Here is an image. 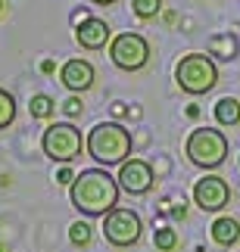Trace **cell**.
<instances>
[{
	"label": "cell",
	"mask_w": 240,
	"mask_h": 252,
	"mask_svg": "<svg viewBox=\"0 0 240 252\" xmlns=\"http://www.w3.org/2000/svg\"><path fill=\"white\" fill-rule=\"evenodd\" d=\"M194 202L203 212H222L228 202H231V187H228L225 178L218 174H203L194 184Z\"/></svg>",
	"instance_id": "8"
},
{
	"label": "cell",
	"mask_w": 240,
	"mask_h": 252,
	"mask_svg": "<svg viewBox=\"0 0 240 252\" xmlns=\"http://www.w3.org/2000/svg\"><path fill=\"white\" fill-rule=\"evenodd\" d=\"M28 112H32V119H50L56 112V103L47 94H34L32 103H28Z\"/></svg>",
	"instance_id": "15"
},
{
	"label": "cell",
	"mask_w": 240,
	"mask_h": 252,
	"mask_svg": "<svg viewBox=\"0 0 240 252\" xmlns=\"http://www.w3.org/2000/svg\"><path fill=\"white\" fill-rule=\"evenodd\" d=\"M212 240H215L218 246H234L237 240H240V221L231 218V215L215 218V224H212Z\"/></svg>",
	"instance_id": "12"
},
{
	"label": "cell",
	"mask_w": 240,
	"mask_h": 252,
	"mask_svg": "<svg viewBox=\"0 0 240 252\" xmlns=\"http://www.w3.org/2000/svg\"><path fill=\"white\" fill-rule=\"evenodd\" d=\"M184 153L197 168L212 171L218 165H225V159H228V137L218 128H197V131H190Z\"/></svg>",
	"instance_id": "4"
},
{
	"label": "cell",
	"mask_w": 240,
	"mask_h": 252,
	"mask_svg": "<svg viewBox=\"0 0 240 252\" xmlns=\"http://www.w3.org/2000/svg\"><path fill=\"white\" fill-rule=\"evenodd\" d=\"M0 252H6V246H3V243H0Z\"/></svg>",
	"instance_id": "25"
},
{
	"label": "cell",
	"mask_w": 240,
	"mask_h": 252,
	"mask_svg": "<svg viewBox=\"0 0 240 252\" xmlns=\"http://www.w3.org/2000/svg\"><path fill=\"white\" fill-rule=\"evenodd\" d=\"M131 9L137 19H156L162 13V0H131Z\"/></svg>",
	"instance_id": "18"
},
{
	"label": "cell",
	"mask_w": 240,
	"mask_h": 252,
	"mask_svg": "<svg viewBox=\"0 0 240 252\" xmlns=\"http://www.w3.org/2000/svg\"><path fill=\"white\" fill-rule=\"evenodd\" d=\"M63 112L69 115V119H75V115H81V112H84V103H81V96H69V100L63 103Z\"/></svg>",
	"instance_id": "20"
},
{
	"label": "cell",
	"mask_w": 240,
	"mask_h": 252,
	"mask_svg": "<svg viewBox=\"0 0 240 252\" xmlns=\"http://www.w3.org/2000/svg\"><path fill=\"white\" fill-rule=\"evenodd\" d=\"M13 122H16V100L9 91L0 87V131H6Z\"/></svg>",
	"instance_id": "16"
},
{
	"label": "cell",
	"mask_w": 240,
	"mask_h": 252,
	"mask_svg": "<svg viewBox=\"0 0 240 252\" xmlns=\"http://www.w3.org/2000/svg\"><path fill=\"white\" fill-rule=\"evenodd\" d=\"M88 156L103 168H112V165H125L131 156V131L119 122H100L88 131Z\"/></svg>",
	"instance_id": "2"
},
{
	"label": "cell",
	"mask_w": 240,
	"mask_h": 252,
	"mask_svg": "<svg viewBox=\"0 0 240 252\" xmlns=\"http://www.w3.org/2000/svg\"><path fill=\"white\" fill-rule=\"evenodd\" d=\"M119 187L125 193H131V196H143V193H150L153 190V168H150V162H143V159H128L125 165L119 168Z\"/></svg>",
	"instance_id": "9"
},
{
	"label": "cell",
	"mask_w": 240,
	"mask_h": 252,
	"mask_svg": "<svg viewBox=\"0 0 240 252\" xmlns=\"http://www.w3.org/2000/svg\"><path fill=\"white\" fill-rule=\"evenodd\" d=\"M97 6H109V3H116V0H94Z\"/></svg>",
	"instance_id": "23"
},
{
	"label": "cell",
	"mask_w": 240,
	"mask_h": 252,
	"mask_svg": "<svg viewBox=\"0 0 240 252\" xmlns=\"http://www.w3.org/2000/svg\"><path fill=\"white\" fill-rule=\"evenodd\" d=\"M209 56H218V60L231 63L237 56V37L231 32H228V34H215L212 41H209Z\"/></svg>",
	"instance_id": "14"
},
{
	"label": "cell",
	"mask_w": 240,
	"mask_h": 252,
	"mask_svg": "<svg viewBox=\"0 0 240 252\" xmlns=\"http://www.w3.org/2000/svg\"><path fill=\"white\" fill-rule=\"evenodd\" d=\"M81 147H84L81 131L75 128L72 122H53V125H47L44 134H41L44 156L53 159V162H63V165H69V162L78 159L81 156Z\"/></svg>",
	"instance_id": "5"
},
{
	"label": "cell",
	"mask_w": 240,
	"mask_h": 252,
	"mask_svg": "<svg viewBox=\"0 0 240 252\" xmlns=\"http://www.w3.org/2000/svg\"><path fill=\"white\" fill-rule=\"evenodd\" d=\"M103 234L112 246H134L143 234V221L134 209H112L106 218H103Z\"/></svg>",
	"instance_id": "7"
},
{
	"label": "cell",
	"mask_w": 240,
	"mask_h": 252,
	"mask_svg": "<svg viewBox=\"0 0 240 252\" xmlns=\"http://www.w3.org/2000/svg\"><path fill=\"white\" fill-rule=\"evenodd\" d=\"M3 6H6V3H3V0H0V13H3Z\"/></svg>",
	"instance_id": "24"
},
{
	"label": "cell",
	"mask_w": 240,
	"mask_h": 252,
	"mask_svg": "<svg viewBox=\"0 0 240 252\" xmlns=\"http://www.w3.org/2000/svg\"><path fill=\"white\" fill-rule=\"evenodd\" d=\"M94 78H97L94 65H91L88 60H81V56H75V60H66V63H63V69H60V81L69 87L72 94L88 91V87L94 84Z\"/></svg>",
	"instance_id": "10"
},
{
	"label": "cell",
	"mask_w": 240,
	"mask_h": 252,
	"mask_svg": "<svg viewBox=\"0 0 240 252\" xmlns=\"http://www.w3.org/2000/svg\"><path fill=\"white\" fill-rule=\"evenodd\" d=\"M75 41H78L84 50H103L106 44H112V32L109 25L103 22V19H88V22H81L75 28Z\"/></svg>",
	"instance_id": "11"
},
{
	"label": "cell",
	"mask_w": 240,
	"mask_h": 252,
	"mask_svg": "<svg viewBox=\"0 0 240 252\" xmlns=\"http://www.w3.org/2000/svg\"><path fill=\"white\" fill-rule=\"evenodd\" d=\"M153 246H156L159 252H175L178 249V230L156 227V234H153Z\"/></svg>",
	"instance_id": "17"
},
{
	"label": "cell",
	"mask_w": 240,
	"mask_h": 252,
	"mask_svg": "<svg viewBox=\"0 0 240 252\" xmlns=\"http://www.w3.org/2000/svg\"><path fill=\"white\" fill-rule=\"evenodd\" d=\"M215 122L222 125V128H234L240 122V103L234 96H222V100L215 103Z\"/></svg>",
	"instance_id": "13"
},
{
	"label": "cell",
	"mask_w": 240,
	"mask_h": 252,
	"mask_svg": "<svg viewBox=\"0 0 240 252\" xmlns=\"http://www.w3.org/2000/svg\"><path fill=\"white\" fill-rule=\"evenodd\" d=\"M53 69H56V65H53V60H44V63H41V72H44V75H50Z\"/></svg>",
	"instance_id": "22"
},
{
	"label": "cell",
	"mask_w": 240,
	"mask_h": 252,
	"mask_svg": "<svg viewBox=\"0 0 240 252\" xmlns=\"http://www.w3.org/2000/svg\"><path fill=\"white\" fill-rule=\"evenodd\" d=\"M109 60L119 65L122 72H140L150 63V44L147 37L137 32H122L112 37L109 44Z\"/></svg>",
	"instance_id": "6"
},
{
	"label": "cell",
	"mask_w": 240,
	"mask_h": 252,
	"mask_svg": "<svg viewBox=\"0 0 240 252\" xmlns=\"http://www.w3.org/2000/svg\"><path fill=\"white\" fill-rule=\"evenodd\" d=\"M175 81L184 94H194V96L209 94L218 84V65L206 53H187L175 65Z\"/></svg>",
	"instance_id": "3"
},
{
	"label": "cell",
	"mask_w": 240,
	"mask_h": 252,
	"mask_svg": "<svg viewBox=\"0 0 240 252\" xmlns=\"http://www.w3.org/2000/svg\"><path fill=\"white\" fill-rule=\"evenodd\" d=\"M69 240H72V246H88L91 243V224L88 221H75L69 227Z\"/></svg>",
	"instance_id": "19"
},
{
	"label": "cell",
	"mask_w": 240,
	"mask_h": 252,
	"mask_svg": "<svg viewBox=\"0 0 240 252\" xmlns=\"http://www.w3.org/2000/svg\"><path fill=\"white\" fill-rule=\"evenodd\" d=\"M75 178H78V174H72L69 168H60V171H56V184H72Z\"/></svg>",
	"instance_id": "21"
},
{
	"label": "cell",
	"mask_w": 240,
	"mask_h": 252,
	"mask_svg": "<svg viewBox=\"0 0 240 252\" xmlns=\"http://www.w3.org/2000/svg\"><path fill=\"white\" fill-rule=\"evenodd\" d=\"M119 181L106 168H88L72 181L69 199L72 206L88 218H106L112 209H119Z\"/></svg>",
	"instance_id": "1"
}]
</instances>
